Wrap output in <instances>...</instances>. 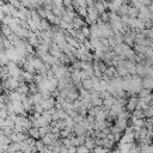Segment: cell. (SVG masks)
Listing matches in <instances>:
<instances>
[{"label":"cell","mask_w":153,"mask_h":153,"mask_svg":"<svg viewBox=\"0 0 153 153\" xmlns=\"http://www.w3.org/2000/svg\"><path fill=\"white\" fill-rule=\"evenodd\" d=\"M12 105H13V111H14L17 115H25V116H26V111L24 110L23 103H22L20 100L12 102Z\"/></svg>","instance_id":"1"},{"label":"cell","mask_w":153,"mask_h":153,"mask_svg":"<svg viewBox=\"0 0 153 153\" xmlns=\"http://www.w3.org/2000/svg\"><path fill=\"white\" fill-rule=\"evenodd\" d=\"M72 24H73V29L79 30L81 26L86 25V22L82 19V17H80L79 14H76V16L73 18V20H72Z\"/></svg>","instance_id":"2"},{"label":"cell","mask_w":153,"mask_h":153,"mask_svg":"<svg viewBox=\"0 0 153 153\" xmlns=\"http://www.w3.org/2000/svg\"><path fill=\"white\" fill-rule=\"evenodd\" d=\"M124 67L127 68V71H128L129 74H131V75L136 74V63H135L134 61H130V60H127V59H126Z\"/></svg>","instance_id":"3"},{"label":"cell","mask_w":153,"mask_h":153,"mask_svg":"<svg viewBox=\"0 0 153 153\" xmlns=\"http://www.w3.org/2000/svg\"><path fill=\"white\" fill-rule=\"evenodd\" d=\"M115 102H116V97H114V96H110V97L103 99L102 109H104V110H109V109L112 106V104H114Z\"/></svg>","instance_id":"4"},{"label":"cell","mask_w":153,"mask_h":153,"mask_svg":"<svg viewBox=\"0 0 153 153\" xmlns=\"http://www.w3.org/2000/svg\"><path fill=\"white\" fill-rule=\"evenodd\" d=\"M22 68H23V71H26V72H30V73H37V71H36V68H35V66L32 65V62L30 61V60H25V62L23 63V66H22Z\"/></svg>","instance_id":"5"},{"label":"cell","mask_w":153,"mask_h":153,"mask_svg":"<svg viewBox=\"0 0 153 153\" xmlns=\"http://www.w3.org/2000/svg\"><path fill=\"white\" fill-rule=\"evenodd\" d=\"M115 126H117L122 131H124V129H126V127L128 126V120H126V118H121V117H116L115 118V123H114Z\"/></svg>","instance_id":"6"},{"label":"cell","mask_w":153,"mask_h":153,"mask_svg":"<svg viewBox=\"0 0 153 153\" xmlns=\"http://www.w3.org/2000/svg\"><path fill=\"white\" fill-rule=\"evenodd\" d=\"M17 91L22 94H29V85L25 81H19V86L17 87Z\"/></svg>","instance_id":"7"},{"label":"cell","mask_w":153,"mask_h":153,"mask_svg":"<svg viewBox=\"0 0 153 153\" xmlns=\"http://www.w3.org/2000/svg\"><path fill=\"white\" fill-rule=\"evenodd\" d=\"M50 25H51V24H50L45 18H42V19H41V22H39V24H38V30H39V31L49 30Z\"/></svg>","instance_id":"8"},{"label":"cell","mask_w":153,"mask_h":153,"mask_svg":"<svg viewBox=\"0 0 153 153\" xmlns=\"http://www.w3.org/2000/svg\"><path fill=\"white\" fill-rule=\"evenodd\" d=\"M106 116H108V110L100 109L94 115V118H96V121H104V120H106Z\"/></svg>","instance_id":"9"},{"label":"cell","mask_w":153,"mask_h":153,"mask_svg":"<svg viewBox=\"0 0 153 153\" xmlns=\"http://www.w3.org/2000/svg\"><path fill=\"white\" fill-rule=\"evenodd\" d=\"M27 134H29V136L33 137L35 140L41 139V136H39V131H38V128H37V127H33V126H32V127L27 130Z\"/></svg>","instance_id":"10"},{"label":"cell","mask_w":153,"mask_h":153,"mask_svg":"<svg viewBox=\"0 0 153 153\" xmlns=\"http://www.w3.org/2000/svg\"><path fill=\"white\" fill-rule=\"evenodd\" d=\"M84 145L92 152V149H93V147L96 146V141H94V139L92 137V136H86V139H85V142H84Z\"/></svg>","instance_id":"11"},{"label":"cell","mask_w":153,"mask_h":153,"mask_svg":"<svg viewBox=\"0 0 153 153\" xmlns=\"http://www.w3.org/2000/svg\"><path fill=\"white\" fill-rule=\"evenodd\" d=\"M73 133H74L75 135H85L86 129H85L82 126H80L79 123H75V126L73 127Z\"/></svg>","instance_id":"12"},{"label":"cell","mask_w":153,"mask_h":153,"mask_svg":"<svg viewBox=\"0 0 153 153\" xmlns=\"http://www.w3.org/2000/svg\"><path fill=\"white\" fill-rule=\"evenodd\" d=\"M141 84H142V87L153 90V79H151L148 76H145V78H142V82Z\"/></svg>","instance_id":"13"},{"label":"cell","mask_w":153,"mask_h":153,"mask_svg":"<svg viewBox=\"0 0 153 153\" xmlns=\"http://www.w3.org/2000/svg\"><path fill=\"white\" fill-rule=\"evenodd\" d=\"M81 87H84V88H86V90H92L93 88V82H92V80H91V78H87V79H84V80H81Z\"/></svg>","instance_id":"14"},{"label":"cell","mask_w":153,"mask_h":153,"mask_svg":"<svg viewBox=\"0 0 153 153\" xmlns=\"http://www.w3.org/2000/svg\"><path fill=\"white\" fill-rule=\"evenodd\" d=\"M13 31H12V29L10 27V25H7V24H1V35L4 36V37H7L8 35H11Z\"/></svg>","instance_id":"15"},{"label":"cell","mask_w":153,"mask_h":153,"mask_svg":"<svg viewBox=\"0 0 153 153\" xmlns=\"http://www.w3.org/2000/svg\"><path fill=\"white\" fill-rule=\"evenodd\" d=\"M108 76H114V75H117V72H116V67L114 66V65H111V66H108L106 67V69H105V72H104Z\"/></svg>","instance_id":"16"},{"label":"cell","mask_w":153,"mask_h":153,"mask_svg":"<svg viewBox=\"0 0 153 153\" xmlns=\"http://www.w3.org/2000/svg\"><path fill=\"white\" fill-rule=\"evenodd\" d=\"M30 98H31V100H32L33 104H38V103H41L42 99H43V97H42V94H41L39 92L33 93V94H30Z\"/></svg>","instance_id":"17"},{"label":"cell","mask_w":153,"mask_h":153,"mask_svg":"<svg viewBox=\"0 0 153 153\" xmlns=\"http://www.w3.org/2000/svg\"><path fill=\"white\" fill-rule=\"evenodd\" d=\"M127 14H128L129 17H131V18H135V17H137V14H139V8H136V7H134V6H129Z\"/></svg>","instance_id":"18"},{"label":"cell","mask_w":153,"mask_h":153,"mask_svg":"<svg viewBox=\"0 0 153 153\" xmlns=\"http://www.w3.org/2000/svg\"><path fill=\"white\" fill-rule=\"evenodd\" d=\"M37 92H39V91H38V85H37L35 81L30 82V84H29V93H30V94H33V93H37Z\"/></svg>","instance_id":"19"},{"label":"cell","mask_w":153,"mask_h":153,"mask_svg":"<svg viewBox=\"0 0 153 153\" xmlns=\"http://www.w3.org/2000/svg\"><path fill=\"white\" fill-rule=\"evenodd\" d=\"M109 151H110L109 148H106L104 146H97V145L92 149V152H96V153H105V152H109Z\"/></svg>","instance_id":"20"},{"label":"cell","mask_w":153,"mask_h":153,"mask_svg":"<svg viewBox=\"0 0 153 153\" xmlns=\"http://www.w3.org/2000/svg\"><path fill=\"white\" fill-rule=\"evenodd\" d=\"M12 19H13V17H12L11 14H5V16L2 17V19L0 20V23H1V24H7V25H10L11 22H12Z\"/></svg>","instance_id":"21"},{"label":"cell","mask_w":153,"mask_h":153,"mask_svg":"<svg viewBox=\"0 0 153 153\" xmlns=\"http://www.w3.org/2000/svg\"><path fill=\"white\" fill-rule=\"evenodd\" d=\"M42 139V141H43V143L44 145H47V146H50L51 143H53V141H54V139L53 137H50L48 134H45L43 137H41Z\"/></svg>","instance_id":"22"},{"label":"cell","mask_w":153,"mask_h":153,"mask_svg":"<svg viewBox=\"0 0 153 153\" xmlns=\"http://www.w3.org/2000/svg\"><path fill=\"white\" fill-rule=\"evenodd\" d=\"M55 17H56V16H55V14H54L51 11H47V17H45V19H47V20H48L50 24H53V23H54Z\"/></svg>","instance_id":"23"},{"label":"cell","mask_w":153,"mask_h":153,"mask_svg":"<svg viewBox=\"0 0 153 153\" xmlns=\"http://www.w3.org/2000/svg\"><path fill=\"white\" fill-rule=\"evenodd\" d=\"M143 114H145V118H149V117H153V108L148 106L146 110H143Z\"/></svg>","instance_id":"24"},{"label":"cell","mask_w":153,"mask_h":153,"mask_svg":"<svg viewBox=\"0 0 153 153\" xmlns=\"http://www.w3.org/2000/svg\"><path fill=\"white\" fill-rule=\"evenodd\" d=\"M80 31L86 36V37H90V26L86 24V25H84V26H81L80 27Z\"/></svg>","instance_id":"25"},{"label":"cell","mask_w":153,"mask_h":153,"mask_svg":"<svg viewBox=\"0 0 153 153\" xmlns=\"http://www.w3.org/2000/svg\"><path fill=\"white\" fill-rule=\"evenodd\" d=\"M37 10V12H38V14L41 16V18H45L47 17V10L45 8H42V7H38V8H36Z\"/></svg>","instance_id":"26"},{"label":"cell","mask_w":153,"mask_h":153,"mask_svg":"<svg viewBox=\"0 0 153 153\" xmlns=\"http://www.w3.org/2000/svg\"><path fill=\"white\" fill-rule=\"evenodd\" d=\"M99 18H100L103 22H109V20H110V19H109V12L105 11V12L100 13V14H99Z\"/></svg>","instance_id":"27"},{"label":"cell","mask_w":153,"mask_h":153,"mask_svg":"<svg viewBox=\"0 0 153 153\" xmlns=\"http://www.w3.org/2000/svg\"><path fill=\"white\" fill-rule=\"evenodd\" d=\"M61 141H62V145L66 146L67 148L71 146V139H69V136H67V137H61Z\"/></svg>","instance_id":"28"},{"label":"cell","mask_w":153,"mask_h":153,"mask_svg":"<svg viewBox=\"0 0 153 153\" xmlns=\"http://www.w3.org/2000/svg\"><path fill=\"white\" fill-rule=\"evenodd\" d=\"M76 152H91L84 143H81V145H79L78 147H76Z\"/></svg>","instance_id":"29"},{"label":"cell","mask_w":153,"mask_h":153,"mask_svg":"<svg viewBox=\"0 0 153 153\" xmlns=\"http://www.w3.org/2000/svg\"><path fill=\"white\" fill-rule=\"evenodd\" d=\"M71 133H72V131H69V130H67V129L65 128V129H61V130H60V136H61V137H67V136L71 135Z\"/></svg>","instance_id":"30"},{"label":"cell","mask_w":153,"mask_h":153,"mask_svg":"<svg viewBox=\"0 0 153 153\" xmlns=\"http://www.w3.org/2000/svg\"><path fill=\"white\" fill-rule=\"evenodd\" d=\"M7 116H8V111H7V109H6V108L0 109V118H6Z\"/></svg>","instance_id":"31"},{"label":"cell","mask_w":153,"mask_h":153,"mask_svg":"<svg viewBox=\"0 0 153 153\" xmlns=\"http://www.w3.org/2000/svg\"><path fill=\"white\" fill-rule=\"evenodd\" d=\"M44 109H43V106L38 103V104H33V111H37V112H41L42 114V111H43Z\"/></svg>","instance_id":"32"},{"label":"cell","mask_w":153,"mask_h":153,"mask_svg":"<svg viewBox=\"0 0 153 153\" xmlns=\"http://www.w3.org/2000/svg\"><path fill=\"white\" fill-rule=\"evenodd\" d=\"M4 38H5V37H4L2 35H0V53L5 50V45H4Z\"/></svg>","instance_id":"33"},{"label":"cell","mask_w":153,"mask_h":153,"mask_svg":"<svg viewBox=\"0 0 153 153\" xmlns=\"http://www.w3.org/2000/svg\"><path fill=\"white\" fill-rule=\"evenodd\" d=\"M53 4L55 5V6H59V7H62L63 5H62V0H53Z\"/></svg>","instance_id":"34"},{"label":"cell","mask_w":153,"mask_h":153,"mask_svg":"<svg viewBox=\"0 0 153 153\" xmlns=\"http://www.w3.org/2000/svg\"><path fill=\"white\" fill-rule=\"evenodd\" d=\"M62 5H63V7H67V6L72 5V0H62Z\"/></svg>","instance_id":"35"},{"label":"cell","mask_w":153,"mask_h":153,"mask_svg":"<svg viewBox=\"0 0 153 153\" xmlns=\"http://www.w3.org/2000/svg\"><path fill=\"white\" fill-rule=\"evenodd\" d=\"M141 2V5H145V6H149L151 5V0H139Z\"/></svg>","instance_id":"36"},{"label":"cell","mask_w":153,"mask_h":153,"mask_svg":"<svg viewBox=\"0 0 153 153\" xmlns=\"http://www.w3.org/2000/svg\"><path fill=\"white\" fill-rule=\"evenodd\" d=\"M68 152H76V146L71 145V146L68 147Z\"/></svg>","instance_id":"37"},{"label":"cell","mask_w":153,"mask_h":153,"mask_svg":"<svg viewBox=\"0 0 153 153\" xmlns=\"http://www.w3.org/2000/svg\"><path fill=\"white\" fill-rule=\"evenodd\" d=\"M5 16V13H4V11H2V7H1V5H0V20L2 19V17Z\"/></svg>","instance_id":"38"},{"label":"cell","mask_w":153,"mask_h":153,"mask_svg":"<svg viewBox=\"0 0 153 153\" xmlns=\"http://www.w3.org/2000/svg\"><path fill=\"white\" fill-rule=\"evenodd\" d=\"M148 10H149V12H151V13L153 14V5H152V4H151V5L148 6Z\"/></svg>","instance_id":"39"},{"label":"cell","mask_w":153,"mask_h":153,"mask_svg":"<svg viewBox=\"0 0 153 153\" xmlns=\"http://www.w3.org/2000/svg\"><path fill=\"white\" fill-rule=\"evenodd\" d=\"M147 57H149V59L152 60V62H153V54H152V55H149V56H147Z\"/></svg>","instance_id":"40"},{"label":"cell","mask_w":153,"mask_h":153,"mask_svg":"<svg viewBox=\"0 0 153 153\" xmlns=\"http://www.w3.org/2000/svg\"><path fill=\"white\" fill-rule=\"evenodd\" d=\"M149 106H151V108H153V100H152V102L149 103Z\"/></svg>","instance_id":"41"},{"label":"cell","mask_w":153,"mask_h":153,"mask_svg":"<svg viewBox=\"0 0 153 153\" xmlns=\"http://www.w3.org/2000/svg\"><path fill=\"white\" fill-rule=\"evenodd\" d=\"M0 35H1V23H0Z\"/></svg>","instance_id":"42"}]
</instances>
